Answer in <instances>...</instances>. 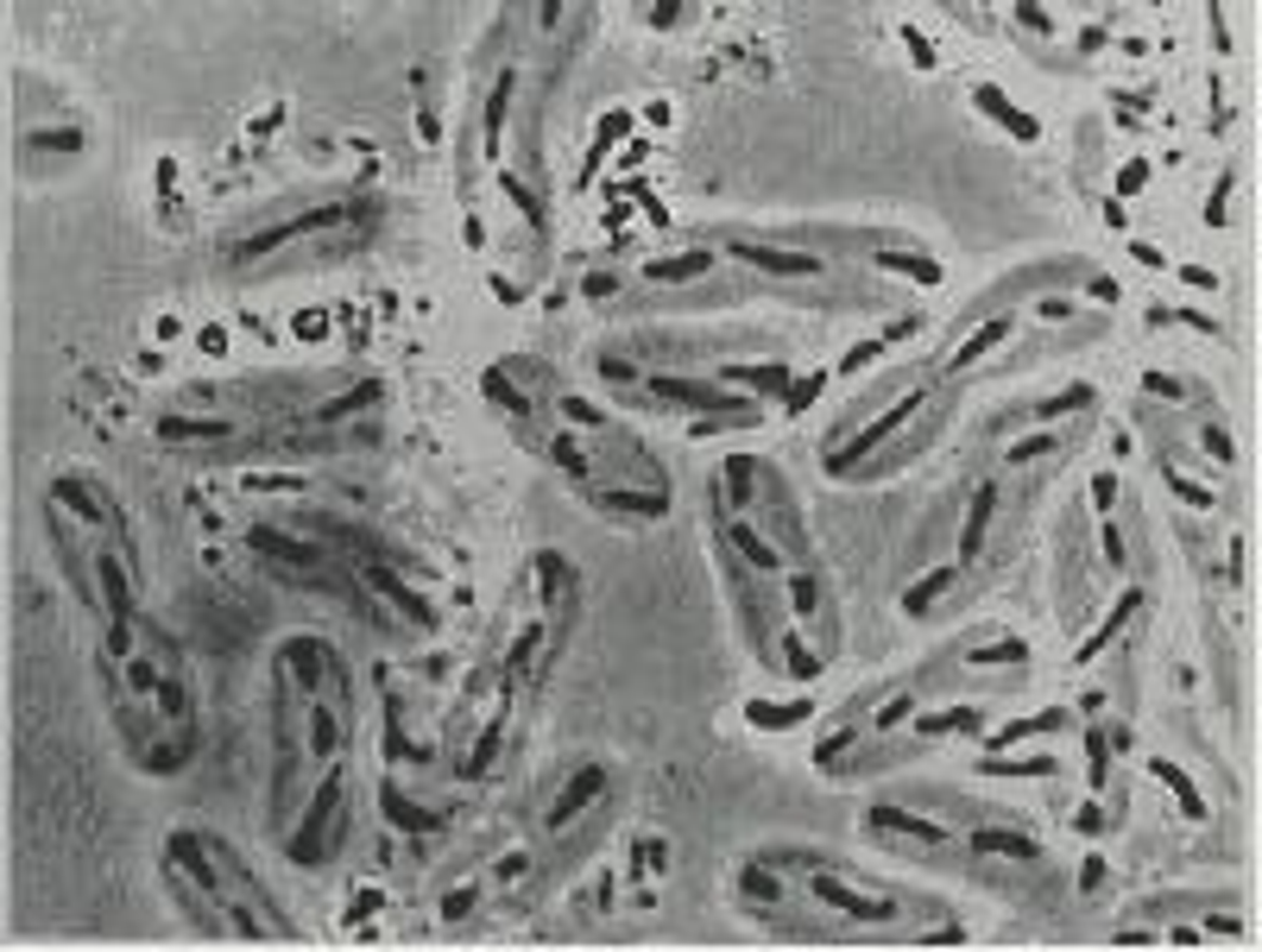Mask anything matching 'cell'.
Wrapping results in <instances>:
<instances>
[{
	"mask_svg": "<svg viewBox=\"0 0 1262 952\" xmlns=\"http://www.w3.org/2000/svg\"><path fill=\"white\" fill-rule=\"evenodd\" d=\"M922 404H929V392H909V398L896 404V410H884V416H878V423H865V429H858V436L846 441V448H827V474H853L858 461H865V454H871V448H878V441L891 436L896 423H909V416H916V410H922Z\"/></svg>",
	"mask_w": 1262,
	"mask_h": 952,
	"instance_id": "obj_1",
	"label": "cell"
},
{
	"mask_svg": "<svg viewBox=\"0 0 1262 952\" xmlns=\"http://www.w3.org/2000/svg\"><path fill=\"white\" fill-rule=\"evenodd\" d=\"M809 889H815L827 909H840L846 921H896L891 896H858V889H846V883H833V877H815Z\"/></svg>",
	"mask_w": 1262,
	"mask_h": 952,
	"instance_id": "obj_2",
	"label": "cell"
},
{
	"mask_svg": "<svg viewBox=\"0 0 1262 952\" xmlns=\"http://www.w3.org/2000/svg\"><path fill=\"white\" fill-rule=\"evenodd\" d=\"M972 845L978 851H1003V858H1036V839H1016V833H998V827H978Z\"/></svg>",
	"mask_w": 1262,
	"mask_h": 952,
	"instance_id": "obj_12",
	"label": "cell"
},
{
	"mask_svg": "<svg viewBox=\"0 0 1262 952\" xmlns=\"http://www.w3.org/2000/svg\"><path fill=\"white\" fill-rule=\"evenodd\" d=\"M878 272H903V278H916V285H934V278H941V265H934V259H916V253H878Z\"/></svg>",
	"mask_w": 1262,
	"mask_h": 952,
	"instance_id": "obj_11",
	"label": "cell"
},
{
	"mask_svg": "<svg viewBox=\"0 0 1262 952\" xmlns=\"http://www.w3.org/2000/svg\"><path fill=\"white\" fill-rule=\"evenodd\" d=\"M991 505H998V486H985L978 499H972V517H965V537H960V561L985 550V524H991Z\"/></svg>",
	"mask_w": 1262,
	"mask_h": 952,
	"instance_id": "obj_6",
	"label": "cell"
},
{
	"mask_svg": "<svg viewBox=\"0 0 1262 952\" xmlns=\"http://www.w3.org/2000/svg\"><path fill=\"white\" fill-rule=\"evenodd\" d=\"M158 429H165V441H222L227 436V423H215V416H165Z\"/></svg>",
	"mask_w": 1262,
	"mask_h": 952,
	"instance_id": "obj_8",
	"label": "cell"
},
{
	"mask_svg": "<svg viewBox=\"0 0 1262 952\" xmlns=\"http://www.w3.org/2000/svg\"><path fill=\"white\" fill-rule=\"evenodd\" d=\"M334 221H341V209H310V215L285 221V227H272V234H260V240H240V247H234V259H260V253H272V247H285V240H298V234L334 227Z\"/></svg>",
	"mask_w": 1262,
	"mask_h": 952,
	"instance_id": "obj_3",
	"label": "cell"
},
{
	"mask_svg": "<svg viewBox=\"0 0 1262 952\" xmlns=\"http://www.w3.org/2000/svg\"><path fill=\"white\" fill-rule=\"evenodd\" d=\"M739 883H745V896H764V902H777V896H783V883H771V871H764V864H751Z\"/></svg>",
	"mask_w": 1262,
	"mask_h": 952,
	"instance_id": "obj_15",
	"label": "cell"
},
{
	"mask_svg": "<svg viewBox=\"0 0 1262 952\" xmlns=\"http://www.w3.org/2000/svg\"><path fill=\"white\" fill-rule=\"evenodd\" d=\"M1143 177H1149V164H1123V177H1117V189H1143Z\"/></svg>",
	"mask_w": 1262,
	"mask_h": 952,
	"instance_id": "obj_17",
	"label": "cell"
},
{
	"mask_svg": "<svg viewBox=\"0 0 1262 952\" xmlns=\"http://www.w3.org/2000/svg\"><path fill=\"white\" fill-rule=\"evenodd\" d=\"M978 108H991V114L1003 120V127L1016 133V140H1036V120H1029V114H1016V108H1010V102L998 95V89H978Z\"/></svg>",
	"mask_w": 1262,
	"mask_h": 952,
	"instance_id": "obj_13",
	"label": "cell"
},
{
	"mask_svg": "<svg viewBox=\"0 0 1262 952\" xmlns=\"http://www.w3.org/2000/svg\"><path fill=\"white\" fill-rule=\"evenodd\" d=\"M733 259H751L758 272H783V278H820V259L809 253H777V247H733Z\"/></svg>",
	"mask_w": 1262,
	"mask_h": 952,
	"instance_id": "obj_4",
	"label": "cell"
},
{
	"mask_svg": "<svg viewBox=\"0 0 1262 952\" xmlns=\"http://www.w3.org/2000/svg\"><path fill=\"white\" fill-rule=\"evenodd\" d=\"M991 776H1054V764L1048 757H1016V764H985Z\"/></svg>",
	"mask_w": 1262,
	"mask_h": 952,
	"instance_id": "obj_16",
	"label": "cell"
},
{
	"mask_svg": "<svg viewBox=\"0 0 1262 952\" xmlns=\"http://www.w3.org/2000/svg\"><path fill=\"white\" fill-rule=\"evenodd\" d=\"M1130 612H1136V593H1123V599H1117V606H1112V619H1105V631H1099V637H1086V650H1079V657H1099V650L1112 644L1117 631L1130 624Z\"/></svg>",
	"mask_w": 1262,
	"mask_h": 952,
	"instance_id": "obj_14",
	"label": "cell"
},
{
	"mask_svg": "<svg viewBox=\"0 0 1262 952\" xmlns=\"http://www.w3.org/2000/svg\"><path fill=\"white\" fill-rule=\"evenodd\" d=\"M600 782H606L600 769H581V776H575V789H568V795H562L556 807H550V827H568V820H575V814H581V807H588V802L600 795Z\"/></svg>",
	"mask_w": 1262,
	"mask_h": 952,
	"instance_id": "obj_5",
	"label": "cell"
},
{
	"mask_svg": "<svg viewBox=\"0 0 1262 952\" xmlns=\"http://www.w3.org/2000/svg\"><path fill=\"white\" fill-rule=\"evenodd\" d=\"M253 550L278 555V561H291V568H316L323 550H310V543H291V537H278V530H253Z\"/></svg>",
	"mask_w": 1262,
	"mask_h": 952,
	"instance_id": "obj_7",
	"label": "cell"
},
{
	"mask_svg": "<svg viewBox=\"0 0 1262 952\" xmlns=\"http://www.w3.org/2000/svg\"><path fill=\"white\" fill-rule=\"evenodd\" d=\"M713 253H682V259H657V265H644V278H657V285H682V278H701Z\"/></svg>",
	"mask_w": 1262,
	"mask_h": 952,
	"instance_id": "obj_9",
	"label": "cell"
},
{
	"mask_svg": "<svg viewBox=\"0 0 1262 952\" xmlns=\"http://www.w3.org/2000/svg\"><path fill=\"white\" fill-rule=\"evenodd\" d=\"M1010 329H1016L1010 316H998V322H985V329H978V334H972V341H965V347H960V354H954V367H972V360H985L991 347H1003V341H1010Z\"/></svg>",
	"mask_w": 1262,
	"mask_h": 952,
	"instance_id": "obj_10",
	"label": "cell"
}]
</instances>
